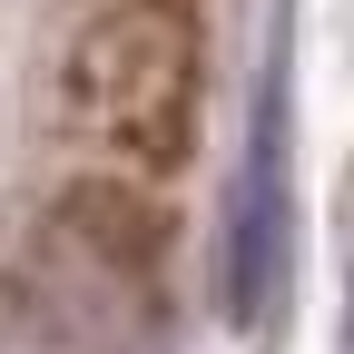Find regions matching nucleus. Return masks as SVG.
Wrapping results in <instances>:
<instances>
[{
    "instance_id": "1",
    "label": "nucleus",
    "mask_w": 354,
    "mask_h": 354,
    "mask_svg": "<svg viewBox=\"0 0 354 354\" xmlns=\"http://www.w3.org/2000/svg\"><path fill=\"white\" fill-rule=\"evenodd\" d=\"M197 109H207V50L187 0H109L69 30L50 118L88 158V177H109V187L167 177L197 148Z\"/></svg>"
},
{
    "instance_id": "2",
    "label": "nucleus",
    "mask_w": 354,
    "mask_h": 354,
    "mask_svg": "<svg viewBox=\"0 0 354 354\" xmlns=\"http://www.w3.org/2000/svg\"><path fill=\"white\" fill-rule=\"evenodd\" d=\"M286 256H295V187H286V99L266 88L256 128H246V167L227 187V236H216V305L236 335H266L286 295Z\"/></svg>"
}]
</instances>
